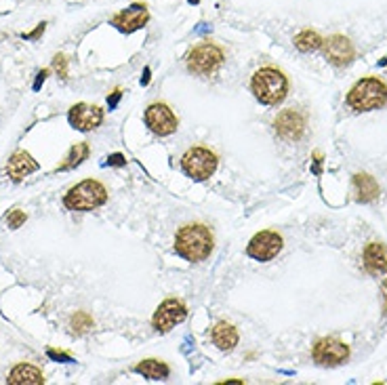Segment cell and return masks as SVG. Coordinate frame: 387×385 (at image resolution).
<instances>
[{"label": "cell", "mask_w": 387, "mask_h": 385, "mask_svg": "<svg viewBox=\"0 0 387 385\" xmlns=\"http://www.w3.org/2000/svg\"><path fill=\"white\" fill-rule=\"evenodd\" d=\"M215 245L213 232L202 223H187L175 236V251L185 261H205Z\"/></svg>", "instance_id": "1"}, {"label": "cell", "mask_w": 387, "mask_h": 385, "mask_svg": "<svg viewBox=\"0 0 387 385\" xmlns=\"http://www.w3.org/2000/svg\"><path fill=\"white\" fill-rule=\"evenodd\" d=\"M251 88L263 106H278L286 100L288 80L276 68H261L253 74Z\"/></svg>", "instance_id": "2"}, {"label": "cell", "mask_w": 387, "mask_h": 385, "mask_svg": "<svg viewBox=\"0 0 387 385\" xmlns=\"http://www.w3.org/2000/svg\"><path fill=\"white\" fill-rule=\"evenodd\" d=\"M348 104L356 112L379 110L387 104V84L381 78H362L348 93Z\"/></svg>", "instance_id": "3"}, {"label": "cell", "mask_w": 387, "mask_h": 385, "mask_svg": "<svg viewBox=\"0 0 387 385\" xmlns=\"http://www.w3.org/2000/svg\"><path fill=\"white\" fill-rule=\"evenodd\" d=\"M106 200H108V189L100 181L84 179L68 191L64 205L70 211H93L106 205Z\"/></svg>", "instance_id": "4"}, {"label": "cell", "mask_w": 387, "mask_h": 385, "mask_svg": "<svg viewBox=\"0 0 387 385\" xmlns=\"http://www.w3.org/2000/svg\"><path fill=\"white\" fill-rule=\"evenodd\" d=\"M223 51L213 42H200L187 53V70L198 76H211L223 66Z\"/></svg>", "instance_id": "5"}, {"label": "cell", "mask_w": 387, "mask_h": 385, "mask_svg": "<svg viewBox=\"0 0 387 385\" xmlns=\"http://www.w3.org/2000/svg\"><path fill=\"white\" fill-rule=\"evenodd\" d=\"M217 156L207 148H189L181 156V169L194 181H205L217 171Z\"/></svg>", "instance_id": "6"}, {"label": "cell", "mask_w": 387, "mask_h": 385, "mask_svg": "<svg viewBox=\"0 0 387 385\" xmlns=\"http://www.w3.org/2000/svg\"><path fill=\"white\" fill-rule=\"evenodd\" d=\"M280 251H282V236L272 229H263L255 234L247 247L249 257H253L255 261H272Z\"/></svg>", "instance_id": "7"}, {"label": "cell", "mask_w": 387, "mask_h": 385, "mask_svg": "<svg viewBox=\"0 0 387 385\" xmlns=\"http://www.w3.org/2000/svg\"><path fill=\"white\" fill-rule=\"evenodd\" d=\"M312 354L314 360L322 366H339L350 358V348L343 341L332 339V337H324V339L316 341Z\"/></svg>", "instance_id": "8"}, {"label": "cell", "mask_w": 387, "mask_h": 385, "mask_svg": "<svg viewBox=\"0 0 387 385\" xmlns=\"http://www.w3.org/2000/svg\"><path fill=\"white\" fill-rule=\"evenodd\" d=\"M185 318H187V308L179 299H167L156 310V314L152 318V326L158 332H169L177 324H181Z\"/></svg>", "instance_id": "9"}, {"label": "cell", "mask_w": 387, "mask_h": 385, "mask_svg": "<svg viewBox=\"0 0 387 385\" xmlns=\"http://www.w3.org/2000/svg\"><path fill=\"white\" fill-rule=\"evenodd\" d=\"M145 124L150 126L152 133L167 137L173 135L177 131V116L173 114V110L167 104H152L148 110H145Z\"/></svg>", "instance_id": "10"}, {"label": "cell", "mask_w": 387, "mask_h": 385, "mask_svg": "<svg viewBox=\"0 0 387 385\" xmlns=\"http://www.w3.org/2000/svg\"><path fill=\"white\" fill-rule=\"evenodd\" d=\"M274 129L284 141H299L305 133V116L297 110H282L274 120Z\"/></svg>", "instance_id": "11"}, {"label": "cell", "mask_w": 387, "mask_h": 385, "mask_svg": "<svg viewBox=\"0 0 387 385\" xmlns=\"http://www.w3.org/2000/svg\"><path fill=\"white\" fill-rule=\"evenodd\" d=\"M322 46H324V57H326L332 66H337V68H343V66L352 64L354 57H356L354 44L350 42V38H346V36H341V34L330 36L328 40L322 42Z\"/></svg>", "instance_id": "12"}, {"label": "cell", "mask_w": 387, "mask_h": 385, "mask_svg": "<svg viewBox=\"0 0 387 385\" xmlns=\"http://www.w3.org/2000/svg\"><path fill=\"white\" fill-rule=\"evenodd\" d=\"M68 120L76 131L88 133L104 122V110L97 106H88V104H76L70 108Z\"/></svg>", "instance_id": "13"}, {"label": "cell", "mask_w": 387, "mask_h": 385, "mask_svg": "<svg viewBox=\"0 0 387 385\" xmlns=\"http://www.w3.org/2000/svg\"><path fill=\"white\" fill-rule=\"evenodd\" d=\"M148 19H150L148 7H145L143 3H135V5H131L129 9L116 13V15L112 17V26H114L116 30L124 32V34H133V32L141 30L145 24H148Z\"/></svg>", "instance_id": "14"}, {"label": "cell", "mask_w": 387, "mask_h": 385, "mask_svg": "<svg viewBox=\"0 0 387 385\" xmlns=\"http://www.w3.org/2000/svg\"><path fill=\"white\" fill-rule=\"evenodd\" d=\"M364 267L372 276H381L387 272V249L381 243H368L364 249Z\"/></svg>", "instance_id": "15"}, {"label": "cell", "mask_w": 387, "mask_h": 385, "mask_svg": "<svg viewBox=\"0 0 387 385\" xmlns=\"http://www.w3.org/2000/svg\"><path fill=\"white\" fill-rule=\"evenodd\" d=\"M34 171H38V162L28 152H15L7 162V175L13 181H23Z\"/></svg>", "instance_id": "16"}, {"label": "cell", "mask_w": 387, "mask_h": 385, "mask_svg": "<svg viewBox=\"0 0 387 385\" xmlns=\"http://www.w3.org/2000/svg\"><path fill=\"white\" fill-rule=\"evenodd\" d=\"M354 194L358 203H372L379 196V183L368 173L354 175Z\"/></svg>", "instance_id": "17"}, {"label": "cell", "mask_w": 387, "mask_h": 385, "mask_svg": "<svg viewBox=\"0 0 387 385\" xmlns=\"http://www.w3.org/2000/svg\"><path fill=\"white\" fill-rule=\"evenodd\" d=\"M211 337H213V344L221 352H229V350H234L238 346V330L232 324H227V322H217L213 332H211Z\"/></svg>", "instance_id": "18"}, {"label": "cell", "mask_w": 387, "mask_h": 385, "mask_svg": "<svg viewBox=\"0 0 387 385\" xmlns=\"http://www.w3.org/2000/svg\"><path fill=\"white\" fill-rule=\"evenodd\" d=\"M11 385H42L44 377L42 373L32 364H17L9 375Z\"/></svg>", "instance_id": "19"}, {"label": "cell", "mask_w": 387, "mask_h": 385, "mask_svg": "<svg viewBox=\"0 0 387 385\" xmlns=\"http://www.w3.org/2000/svg\"><path fill=\"white\" fill-rule=\"evenodd\" d=\"M135 370L139 373V375H143L145 379H150V381H162V379H167L169 377V366L164 364V362H160V360H154V358H150V360H141L137 366H135Z\"/></svg>", "instance_id": "20"}, {"label": "cell", "mask_w": 387, "mask_h": 385, "mask_svg": "<svg viewBox=\"0 0 387 385\" xmlns=\"http://www.w3.org/2000/svg\"><path fill=\"white\" fill-rule=\"evenodd\" d=\"M322 38L318 32L314 30H303L295 36V46L301 51V53H312V51H318L320 46H322Z\"/></svg>", "instance_id": "21"}, {"label": "cell", "mask_w": 387, "mask_h": 385, "mask_svg": "<svg viewBox=\"0 0 387 385\" xmlns=\"http://www.w3.org/2000/svg\"><path fill=\"white\" fill-rule=\"evenodd\" d=\"M88 156V143H76V146H72V150L68 152L66 160L57 167V171H72L76 169L78 165H82V160H86Z\"/></svg>", "instance_id": "22"}, {"label": "cell", "mask_w": 387, "mask_h": 385, "mask_svg": "<svg viewBox=\"0 0 387 385\" xmlns=\"http://www.w3.org/2000/svg\"><path fill=\"white\" fill-rule=\"evenodd\" d=\"M70 324H72L74 332L82 335V332H86L88 328H93V318H91L86 312H76V314L72 316Z\"/></svg>", "instance_id": "23"}, {"label": "cell", "mask_w": 387, "mask_h": 385, "mask_svg": "<svg viewBox=\"0 0 387 385\" xmlns=\"http://www.w3.org/2000/svg\"><path fill=\"white\" fill-rule=\"evenodd\" d=\"M26 219H28V215L23 213V211H19V209H13L7 217H5V221L9 223V227L11 229H17V227H21L23 223H26Z\"/></svg>", "instance_id": "24"}, {"label": "cell", "mask_w": 387, "mask_h": 385, "mask_svg": "<svg viewBox=\"0 0 387 385\" xmlns=\"http://www.w3.org/2000/svg\"><path fill=\"white\" fill-rule=\"evenodd\" d=\"M53 68H55V72H57L62 78H68V59H66V55H57V57L53 59Z\"/></svg>", "instance_id": "25"}, {"label": "cell", "mask_w": 387, "mask_h": 385, "mask_svg": "<svg viewBox=\"0 0 387 385\" xmlns=\"http://www.w3.org/2000/svg\"><path fill=\"white\" fill-rule=\"evenodd\" d=\"M48 358L55 360V362H74L72 356H68L64 352H57V350H48Z\"/></svg>", "instance_id": "26"}, {"label": "cell", "mask_w": 387, "mask_h": 385, "mask_svg": "<svg viewBox=\"0 0 387 385\" xmlns=\"http://www.w3.org/2000/svg\"><path fill=\"white\" fill-rule=\"evenodd\" d=\"M108 165H110V167H124L126 160H124L122 154H112V156L108 158Z\"/></svg>", "instance_id": "27"}, {"label": "cell", "mask_w": 387, "mask_h": 385, "mask_svg": "<svg viewBox=\"0 0 387 385\" xmlns=\"http://www.w3.org/2000/svg\"><path fill=\"white\" fill-rule=\"evenodd\" d=\"M120 97H122V91H114V93H112V97H108V106H110V110H114V108L118 106Z\"/></svg>", "instance_id": "28"}, {"label": "cell", "mask_w": 387, "mask_h": 385, "mask_svg": "<svg viewBox=\"0 0 387 385\" xmlns=\"http://www.w3.org/2000/svg\"><path fill=\"white\" fill-rule=\"evenodd\" d=\"M44 26H46V24H38V28H36L34 32H30V34H23V38H26V40H36V38L44 32Z\"/></svg>", "instance_id": "29"}, {"label": "cell", "mask_w": 387, "mask_h": 385, "mask_svg": "<svg viewBox=\"0 0 387 385\" xmlns=\"http://www.w3.org/2000/svg\"><path fill=\"white\" fill-rule=\"evenodd\" d=\"M46 74H48L46 70H42V72L38 74V78H36V82H34V91H38V88H40V84L46 80Z\"/></svg>", "instance_id": "30"}, {"label": "cell", "mask_w": 387, "mask_h": 385, "mask_svg": "<svg viewBox=\"0 0 387 385\" xmlns=\"http://www.w3.org/2000/svg\"><path fill=\"white\" fill-rule=\"evenodd\" d=\"M150 82V68H145L143 76H141V84H148Z\"/></svg>", "instance_id": "31"}, {"label": "cell", "mask_w": 387, "mask_h": 385, "mask_svg": "<svg viewBox=\"0 0 387 385\" xmlns=\"http://www.w3.org/2000/svg\"><path fill=\"white\" fill-rule=\"evenodd\" d=\"M383 291H385V297H387V280L383 282ZM385 316H387V301H385Z\"/></svg>", "instance_id": "32"}, {"label": "cell", "mask_w": 387, "mask_h": 385, "mask_svg": "<svg viewBox=\"0 0 387 385\" xmlns=\"http://www.w3.org/2000/svg\"><path fill=\"white\" fill-rule=\"evenodd\" d=\"M187 3H189V5H198V3H200V0H187Z\"/></svg>", "instance_id": "33"}]
</instances>
